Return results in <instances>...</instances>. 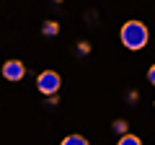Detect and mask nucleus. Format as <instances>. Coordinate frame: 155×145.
<instances>
[{
	"instance_id": "f257e3e1",
	"label": "nucleus",
	"mask_w": 155,
	"mask_h": 145,
	"mask_svg": "<svg viewBox=\"0 0 155 145\" xmlns=\"http://www.w3.org/2000/svg\"><path fill=\"white\" fill-rule=\"evenodd\" d=\"M119 39H122V44L127 47L129 52H137V49H142V47H147L150 31H147V26H145L142 21L132 18V21H127V23L122 26V31H119Z\"/></svg>"
},
{
	"instance_id": "f03ea898",
	"label": "nucleus",
	"mask_w": 155,
	"mask_h": 145,
	"mask_svg": "<svg viewBox=\"0 0 155 145\" xmlns=\"http://www.w3.org/2000/svg\"><path fill=\"white\" fill-rule=\"evenodd\" d=\"M60 86H62L60 72H54V70H44V72H39V78H36V88H39V93H44V96L57 93V91H60Z\"/></svg>"
},
{
	"instance_id": "7ed1b4c3",
	"label": "nucleus",
	"mask_w": 155,
	"mask_h": 145,
	"mask_svg": "<svg viewBox=\"0 0 155 145\" xmlns=\"http://www.w3.org/2000/svg\"><path fill=\"white\" fill-rule=\"evenodd\" d=\"M23 75H26V65L21 60H5L3 62V78L5 80L18 83V80H23Z\"/></svg>"
},
{
	"instance_id": "20e7f679",
	"label": "nucleus",
	"mask_w": 155,
	"mask_h": 145,
	"mask_svg": "<svg viewBox=\"0 0 155 145\" xmlns=\"http://www.w3.org/2000/svg\"><path fill=\"white\" fill-rule=\"evenodd\" d=\"M41 34H44V36H57V34H60V23L57 21H44L41 23Z\"/></svg>"
},
{
	"instance_id": "39448f33",
	"label": "nucleus",
	"mask_w": 155,
	"mask_h": 145,
	"mask_svg": "<svg viewBox=\"0 0 155 145\" xmlns=\"http://www.w3.org/2000/svg\"><path fill=\"white\" fill-rule=\"evenodd\" d=\"M119 145H142V140H140L137 135H132V132L127 130V132H124L122 137H119Z\"/></svg>"
},
{
	"instance_id": "423d86ee",
	"label": "nucleus",
	"mask_w": 155,
	"mask_h": 145,
	"mask_svg": "<svg viewBox=\"0 0 155 145\" xmlns=\"http://www.w3.org/2000/svg\"><path fill=\"white\" fill-rule=\"evenodd\" d=\"M62 145H88V137H83V135H67L62 140Z\"/></svg>"
},
{
	"instance_id": "0eeeda50",
	"label": "nucleus",
	"mask_w": 155,
	"mask_h": 145,
	"mask_svg": "<svg viewBox=\"0 0 155 145\" xmlns=\"http://www.w3.org/2000/svg\"><path fill=\"white\" fill-rule=\"evenodd\" d=\"M111 130H114L116 135H124V132L129 130V124L124 122V119H114V124H111Z\"/></svg>"
},
{
	"instance_id": "6e6552de",
	"label": "nucleus",
	"mask_w": 155,
	"mask_h": 145,
	"mask_svg": "<svg viewBox=\"0 0 155 145\" xmlns=\"http://www.w3.org/2000/svg\"><path fill=\"white\" fill-rule=\"evenodd\" d=\"M75 49H78V55H88V52H91V44H88V42H78Z\"/></svg>"
},
{
	"instance_id": "1a4fd4ad",
	"label": "nucleus",
	"mask_w": 155,
	"mask_h": 145,
	"mask_svg": "<svg viewBox=\"0 0 155 145\" xmlns=\"http://www.w3.org/2000/svg\"><path fill=\"white\" fill-rule=\"evenodd\" d=\"M147 83L155 86V65H150V70H147Z\"/></svg>"
},
{
	"instance_id": "9d476101",
	"label": "nucleus",
	"mask_w": 155,
	"mask_h": 145,
	"mask_svg": "<svg viewBox=\"0 0 155 145\" xmlns=\"http://www.w3.org/2000/svg\"><path fill=\"white\" fill-rule=\"evenodd\" d=\"M127 101H132V104H134V101H137V91H129V96H127Z\"/></svg>"
},
{
	"instance_id": "9b49d317",
	"label": "nucleus",
	"mask_w": 155,
	"mask_h": 145,
	"mask_svg": "<svg viewBox=\"0 0 155 145\" xmlns=\"http://www.w3.org/2000/svg\"><path fill=\"white\" fill-rule=\"evenodd\" d=\"M153 106H155V101H153Z\"/></svg>"
}]
</instances>
